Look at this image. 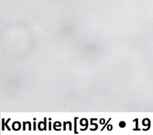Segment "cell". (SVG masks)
Listing matches in <instances>:
<instances>
[{
  "label": "cell",
  "mask_w": 153,
  "mask_h": 135,
  "mask_svg": "<svg viewBox=\"0 0 153 135\" xmlns=\"http://www.w3.org/2000/svg\"><path fill=\"white\" fill-rule=\"evenodd\" d=\"M78 119V117L74 118V133L78 134V133L76 131V120Z\"/></svg>",
  "instance_id": "1"
},
{
  "label": "cell",
  "mask_w": 153,
  "mask_h": 135,
  "mask_svg": "<svg viewBox=\"0 0 153 135\" xmlns=\"http://www.w3.org/2000/svg\"><path fill=\"white\" fill-rule=\"evenodd\" d=\"M84 120H85V127L84 128H81V129H80L81 131H85V130H86L87 129V128H88V120H87L86 118H84Z\"/></svg>",
  "instance_id": "2"
},
{
  "label": "cell",
  "mask_w": 153,
  "mask_h": 135,
  "mask_svg": "<svg viewBox=\"0 0 153 135\" xmlns=\"http://www.w3.org/2000/svg\"><path fill=\"white\" fill-rule=\"evenodd\" d=\"M97 118H91L90 119V124H91V125H94L97 128H98V125L97 124H96V123H93L92 121H93V120H97Z\"/></svg>",
  "instance_id": "3"
},
{
  "label": "cell",
  "mask_w": 153,
  "mask_h": 135,
  "mask_svg": "<svg viewBox=\"0 0 153 135\" xmlns=\"http://www.w3.org/2000/svg\"><path fill=\"white\" fill-rule=\"evenodd\" d=\"M119 126L121 128H124L126 126V123L124 121H120L119 123Z\"/></svg>",
  "instance_id": "4"
},
{
  "label": "cell",
  "mask_w": 153,
  "mask_h": 135,
  "mask_svg": "<svg viewBox=\"0 0 153 135\" xmlns=\"http://www.w3.org/2000/svg\"><path fill=\"white\" fill-rule=\"evenodd\" d=\"M10 120H11V118H8V119L7 120V121L5 123V126L7 127V128L8 130H9V131H10L11 129L10 128V127H9L8 125V123L10 121Z\"/></svg>",
  "instance_id": "5"
},
{
  "label": "cell",
  "mask_w": 153,
  "mask_h": 135,
  "mask_svg": "<svg viewBox=\"0 0 153 135\" xmlns=\"http://www.w3.org/2000/svg\"><path fill=\"white\" fill-rule=\"evenodd\" d=\"M43 123V121H40L38 123V130H40V131H42V130H44V128H41V124Z\"/></svg>",
  "instance_id": "6"
},
{
  "label": "cell",
  "mask_w": 153,
  "mask_h": 135,
  "mask_svg": "<svg viewBox=\"0 0 153 135\" xmlns=\"http://www.w3.org/2000/svg\"><path fill=\"white\" fill-rule=\"evenodd\" d=\"M46 121H47V118H46V117H45L44 118V121L43 122V124H44V130H47V124H46Z\"/></svg>",
  "instance_id": "7"
},
{
  "label": "cell",
  "mask_w": 153,
  "mask_h": 135,
  "mask_svg": "<svg viewBox=\"0 0 153 135\" xmlns=\"http://www.w3.org/2000/svg\"><path fill=\"white\" fill-rule=\"evenodd\" d=\"M111 118H109V119H108V121H107V122H106V123H105V125H104V126H103V127H102V129H101V131H103V129H104V128H105V127H106V126H107V125H108V123H109V121H111Z\"/></svg>",
  "instance_id": "8"
},
{
  "label": "cell",
  "mask_w": 153,
  "mask_h": 135,
  "mask_svg": "<svg viewBox=\"0 0 153 135\" xmlns=\"http://www.w3.org/2000/svg\"><path fill=\"white\" fill-rule=\"evenodd\" d=\"M2 130L4 131V125H5L4 118H2Z\"/></svg>",
  "instance_id": "9"
},
{
  "label": "cell",
  "mask_w": 153,
  "mask_h": 135,
  "mask_svg": "<svg viewBox=\"0 0 153 135\" xmlns=\"http://www.w3.org/2000/svg\"><path fill=\"white\" fill-rule=\"evenodd\" d=\"M66 123L69 125V131H71V130H72V123H71L70 121H67Z\"/></svg>",
  "instance_id": "10"
},
{
  "label": "cell",
  "mask_w": 153,
  "mask_h": 135,
  "mask_svg": "<svg viewBox=\"0 0 153 135\" xmlns=\"http://www.w3.org/2000/svg\"><path fill=\"white\" fill-rule=\"evenodd\" d=\"M107 129H108V130H109V131H111V130H112V125H107Z\"/></svg>",
  "instance_id": "11"
},
{
  "label": "cell",
  "mask_w": 153,
  "mask_h": 135,
  "mask_svg": "<svg viewBox=\"0 0 153 135\" xmlns=\"http://www.w3.org/2000/svg\"><path fill=\"white\" fill-rule=\"evenodd\" d=\"M100 124H105V119H104V118H101V119L100 120Z\"/></svg>",
  "instance_id": "12"
},
{
  "label": "cell",
  "mask_w": 153,
  "mask_h": 135,
  "mask_svg": "<svg viewBox=\"0 0 153 135\" xmlns=\"http://www.w3.org/2000/svg\"><path fill=\"white\" fill-rule=\"evenodd\" d=\"M26 122H23V130L25 131L26 130Z\"/></svg>",
  "instance_id": "13"
},
{
  "label": "cell",
  "mask_w": 153,
  "mask_h": 135,
  "mask_svg": "<svg viewBox=\"0 0 153 135\" xmlns=\"http://www.w3.org/2000/svg\"><path fill=\"white\" fill-rule=\"evenodd\" d=\"M27 124H29V130H31V123L30 121H27Z\"/></svg>",
  "instance_id": "14"
},
{
  "label": "cell",
  "mask_w": 153,
  "mask_h": 135,
  "mask_svg": "<svg viewBox=\"0 0 153 135\" xmlns=\"http://www.w3.org/2000/svg\"><path fill=\"white\" fill-rule=\"evenodd\" d=\"M48 127H49L48 130H51V121H50L49 123H48Z\"/></svg>",
  "instance_id": "15"
},
{
  "label": "cell",
  "mask_w": 153,
  "mask_h": 135,
  "mask_svg": "<svg viewBox=\"0 0 153 135\" xmlns=\"http://www.w3.org/2000/svg\"><path fill=\"white\" fill-rule=\"evenodd\" d=\"M66 122H63V130L65 131L66 130Z\"/></svg>",
  "instance_id": "16"
},
{
  "label": "cell",
  "mask_w": 153,
  "mask_h": 135,
  "mask_svg": "<svg viewBox=\"0 0 153 135\" xmlns=\"http://www.w3.org/2000/svg\"><path fill=\"white\" fill-rule=\"evenodd\" d=\"M36 130V122L34 121L33 122V130Z\"/></svg>",
  "instance_id": "17"
}]
</instances>
